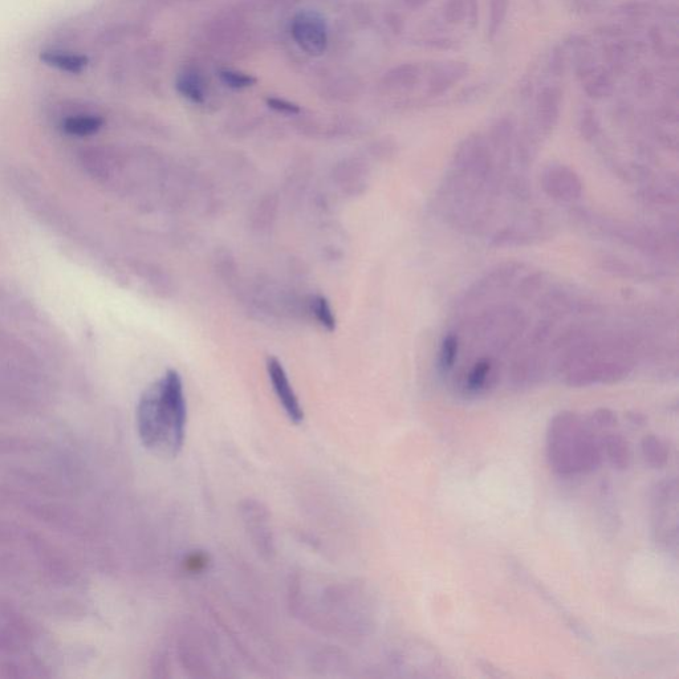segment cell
<instances>
[{"label":"cell","instance_id":"cell-7","mask_svg":"<svg viewBox=\"0 0 679 679\" xmlns=\"http://www.w3.org/2000/svg\"><path fill=\"white\" fill-rule=\"evenodd\" d=\"M40 60L44 64L50 65V67L60 69L63 72L73 73V75L83 72L88 65L87 56L56 50L43 51L40 54Z\"/></svg>","mask_w":679,"mask_h":679},{"label":"cell","instance_id":"cell-11","mask_svg":"<svg viewBox=\"0 0 679 679\" xmlns=\"http://www.w3.org/2000/svg\"><path fill=\"white\" fill-rule=\"evenodd\" d=\"M642 455H644L646 463L653 469H661L668 463V447L653 434L646 435L642 439Z\"/></svg>","mask_w":679,"mask_h":679},{"label":"cell","instance_id":"cell-2","mask_svg":"<svg viewBox=\"0 0 679 679\" xmlns=\"http://www.w3.org/2000/svg\"><path fill=\"white\" fill-rule=\"evenodd\" d=\"M548 459L557 473H588L599 466L600 446L575 413L557 414L548 429Z\"/></svg>","mask_w":679,"mask_h":679},{"label":"cell","instance_id":"cell-5","mask_svg":"<svg viewBox=\"0 0 679 679\" xmlns=\"http://www.w3.org/2000/svg\"><path fill=\"white\" fill-rule=\"evenodd\" d=\"M267 372L276 397H278L288 418L296 425L302 424L304 421L302 405H300L298 397H296L294 389H292L283 364L276 357H268Z\"/></svg>","mask_w":679,"mask_h":679},{"label":"cell","instance_id":"cell-10","mask_svg":"<svg viewBox=\"0 0 679 679\" xmlns=\"http://www.w3.org/2000/svg\"><path fill=\"white\" fill-rule=\"evenodd\" d=\"M605 453L608 455L609 462L618 470L628 469L632 461L629 443L620 434H609L604 439Z\"/></svg>","mask_w":679,"mask_h":679},{"label":"cell","instance_id":"cell-6","mask_svg":"<svg viewBox=\"0 0 679 679\" xmlns=\"http://www.w3.org/2000/svg\"><path fill=\"white\" fill-rule=\"evenodd\" d=\"M176 89L190 103L203 104L209 97L210 84L201 69L185 67L176 77Z\"/></svg>","mask_w":679,"mask_h":679},{"label":"cell","instance_id":"cell-8","mask_svg":"<svg viewBox=\"0 0 679 679\" xmlns=\"http://www.w3.org/2000/svg\"><path fill=\"white\" fill-rule=\"evenodd\" d=\"M104 126L103 117L96 115H73L63 120L62 130L68 136L88 137Z\"/></svg>","mask_w":679,"mask_h":679},{"label":"cell","instance_id":"cell-1","mask_svg":"<svg viewBox=\"0 0 679 679\" xmlns=\"http://www.w3.org/2000/svg\"><path fill=\"white\" fill-rule=\"evenodd\" d=\"M186 421L182 378L170 369L141 396L137 408L138 434L148 449L177 455L184 447Z\"/></svg>","mask_w":679,"mask_h":679},{"label":"cell","instance_id":"cell-18","mask_svg":"<svg viewBox=\"0 0 679 679\" xmlns=\"http://www.w3.org/2000/svg\"><path fill=\"white\" fill-rule=\"evenodd\" d=\"M193 2H199V0H193Z\"/></svg>","mask_w":679,"mask_h":679},{"label":"cell","instance_id":"cell-13","mask_svg":"<svg viewBox=\"0 0 679 679\" xmlns=\"http://www.w3.org/2000/svg\"><path fill=\"white\" fill-rule=\"evenodd\" d=\"M459 343L458 336L454 333H449L442 340L441 349H439V369L442 373H449L453 371L455 363L458 360Z\"/></svg>","mask_w":679,"mask_h":679},{"label":"cell","instance_id":"cell-9","mask_svg":"<svg viewBox=\"0 0 679 679\" xmlns=\"http://www.w3.org/2000/svg\"><path fill=\"white\" fill-rule=\"evenodd\" d=\"M494 374V365L489 359L477 361L471 367L465 378V390L470 394H478L489 388L491 377Z\"/></svg>","mask_w":679,"mask_h":679},{"label":"cell","instance_id":"cell-16","mask_svg":"<svg viewBox=\"0 0 679 679\" xmlns=\"http://www.w3.org/2000/svg\"><path fill=\"white\" fill-rule=\"evenodd\" d=\"M593 420L597 422L600 426H613L617 422V418L613 412L609 409L597 410Z\"/></svg>","mask_w":679,"mask_h":679},{"label":"cell","instance_id":"cell-17","mask_svg":"<svg viewBox=\"0 0 679 679\" xmlns=\"http://www.w3.org/2000/svg\"><path fill=\"white\" fill-rule=\"evenodd\" d=\"M206 559L202 555H194L191 556L189 560H187V567L191 569V571H199L202 567H205Z\"/></svg>","mask_w":679,"mask_h":679},{"label":"cell","instance_id":"cell-4","mask_svg":"<svg viewBox=\"0 0 679 679\" xmlns=\"http://www.w3.org/2000/svg\"><path fill=\"white\" fill-rule=\"evenodd\" d=\"M542 186L548 197L559 202H575L583 194V182L567 166L551 165L544 170Z\"/></svg>","mask_w":679,"mask_h":679},{"label":"cell","instance_id":"cell-12","mask_svg":"<svg viewBox=\"0 0 679 679\" xmlns=\"http://www.w3.org/2000/svg\"><path fill=\"white\" fill-rule=\"evenodd\" d=\"M218 76L226 87L235 89V91L254 87L258 83V79L251 73L238 71L234 68L219 69Z\"/></svg>","mask_w":679,"mask_h":679},{"label":"cell","instance_id":"cell-14","mask_svg":"<svg viewBox=\"0 0 679 679\" xmlns=\"http://www.w3.org/2000/svg\"><path fill=\"white\" fill-rule=\"evenodd\" d=\"M312 312L315 315L317 323L325 329V331L333 332L336 329V316L333 313L328 300L324 296L317 295L311 302Z\"/></svg>","mask_w":679,"mask_h":679},{"label":"cell","instance_id":"cell-3","mask_svg":"<svg viewBox=\"0 0 679 679\" xmlns=\"http://www.w3.org/2000/svg\"><path fill=\"white\" fill-rule=\"evenodd\" d=\"M290 32L296 46L309 56H321L328 50L329 30L323 16L316 11L304 10L294 15Z\"/></svg>","mask_w":679,"mask_h":679},{"label":"cell","instance_id":"cell-15","mask_svg":"<svg viewBox=\"0 0 679 679\" xmlns=\"http://www.w3.org/2000/svg\"><path fill=\"white\" fill-rule=\"evenodd\" d=\"M268 107L274 109L275 112L282 113V115L296 116L302 112V108L292 101L283 99V97L270 96L266 100Z\"/></svg>","mask_w":679,"mask_h":679}]
</instances>
